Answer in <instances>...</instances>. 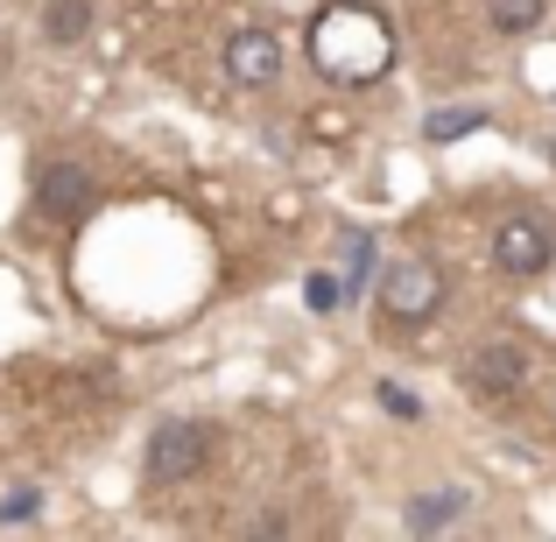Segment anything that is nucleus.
<instances>
[{
    "instance_id": "1",
    "label": "nucleus",
    "mask_w": 556,
    "mask_h": 542,
    "mask_svg": "<svg viewBox=\"0 0 556 542\" xmlns=\"http://www.w3.org/2000/svg\"><path fill=\"white\" fill-rule=\"evenodd\" d=\"M311 64L331 85H374L394 64V28L374 8H359V0H331L311 22Z\"/></svg>"
},
{
    "instance_id": "2",
    "label": "nucleus",
    "mask_w": 556,
    "mask_h": 542,
    "mask_svg": "<svg viewBox=\"0 0 556 542\" xmlns=\"http://www.w3.org/2000/svg\"><path fill=\"white\" fill-rule=\"evenodd\" d=\"M437 303H444V268H430V261H394V268L380 275V317H388L394 331L430 325Z\"/></svg>"
},
{
    "instance_id": "3",
    "label": "nucleus",
    "mask_w": 556,
    "mask_h": 542,
    "mask_svg": "<svg viewBox=\"0 0 556 542\" xmlns=\"http://www.w3.org/2000/svg\"><path fill=\"white\" fill-rule=\"evenodd\" d=\"M212 444H218V437H212V423H190V416L155 423V437H149V479H155V487H177V479L204 472Z\"/></svg>"
},
{
    "instance_id": "4",
    "label": "nucleus",
    "mask_w": 556,
    "mask_h": 542,
    "mask_svg": "<svg viewBox=\"0 0 556 542\" xmlns=\"http://www.w3.org/2000/svg\"><path fill=\"white\" fill-rule=\"evenodd\" d=\"M549 254H556V226H549V218L515 212V218L493 226V268H501V275H543Z\"/></svg>"
},
{
    "instance_id": "5",
    "label": "nucleus",
    "mask_w": 556,
    "mask_h": 542,
    "mask_svg": "<svg viewBox=\"0 0 556 542\" xmlns=\"http://www.w3.org/2000/svg\"><path fill=\"white\" fill-rule=\"evenodd\" d=\"M465 388L472 394H521L529 388V353L515 339H493L479 353H465Z\"/></svg>"
},
{
    "instance_id": "6",
    "label": "nucleus",
    "mask_w": 556,
    "mask_h": 542,
    "mask_svg": "<svg viewBox=\"0 0 556 542\" xmlns=\"http://www.w3.org/2000/svg\"><path fill=\"white\" fill-rule=\"evenodd\" d=\"M226 78L247 85V92H268V85L282 78V42H275V28H240V36L226 42Z\"/></svg>"
},
{
    "instance_id": "7",
    "label": "nucleus",
    "mask_w": 556,
    "mask_h": 542,
    "mask_svg": "<svg viewBox=\"0 0 556 542\" xmlns=\"http://www.w3.org/2000/svg\"><path fill=\"white\" fill-rule=\"evenodd\" d=\"M36 198H42V212H50V218L78 226V218L92 212V177H85L78 163H50V169L36 177Z\"/></svg>"
},
{
    "instance_id": "8",
    "label": "nucleus",
    "mask_w": 556,
    "mask_h": 542,
    "mask_svg": "<svg viewBox=\"0 0 556 542\" xmlns=\"http://www.w3.org/2000/svg\"><path fill=\"white\" fill-rule=\"evenodd\" d=\"M458 515H465V487H437V493H416V501H408V529L416 535L451 529Z\"/></svg>"
},
{
    "instance_id": "9",
    "label": "nucleus",
    "mask_w": 556,
    "mask_h": 542,
    "mask_svg": "<svg viewBox=\"0 0 556 542\" xmlns=\"http://www.w3.org/2000/svg\"><path fill=\"white\" fill-rule=\"evenodd\" d=\"M486 14H493L501 36H529V28L543 22V0H486Z\"/></svg>"
},
{
    "instance_id": "10",
    "label": "nucleus",
    "mask_w": 556,
    "mask_h": 542,
    "mask_svg": "<svg viewBox=\"0 0 556 542\" xmlns=\"http://www.w3.org/2000/svg\"><path fill=\"white\" fill-rule=\"evenodd\" d=\"M479 127H486V113H479V106H458V113H430V127H422V135H430V141H465V135H479Z\"/></svg>"
},
{
    "instance_id": "11",
    "label": "nucleus",
    "mask_w": 556,
    "mask_h": 542,
    "mask_svg": "<svg viewBox=\"0 0 556 542\" xmlns=\"http://www.w3.org/2000/svg\"><path fill=\"white\" fill-rule=\"evenodd\" d=\"M85 22H92V8H85V0H56L42 28H50L56 42H78V36H85Z\"/></svg>"
},
{
    "instance_id": "12",
    "label": "nucleus",
    "mask_w": 556,
    "mask_h": 542,
    "mask_svg": "<svg viewBox=\"0 0 556 542\" xmlns=\"http://www.w3.org/2000/svg\"><path fill=\"white\" fill-rule=\"evenodd\" d=\"M42 515V487H14V493H0V521H36Z\"/></svg>"
},
{
    "instance_id": "13",
    "label": "nucleus",
    "mask_w": 556,
    "mask_h": 542,
    "mask_svg": "<svg viewBox=\"0 0 556 542\" xmlns=\"http://www.w3.org/2000/svg\"><path fill=\"white\" fill-rule=\"evenodd\" d=\"M303 297H311V311H339V297H345V282L331 268H317L311 282H303Z\"/></svg>"
},
{
    "instance_id": "14",
    "label": "nucleus",
    "mask_w": 556,
    "mask_h": 542,
    "mask_svg": "<svg viewBox=\"0 0 556 542\" xmlns=\"http://www.w3.org/2000/svg\"><path fill=\"white\" fill-rule=\"evenodd\" d=\"M380 402H388L394 416H422V408H416V394H408V388H394V380H380Z\"/></svg>"
}]
</instances>
